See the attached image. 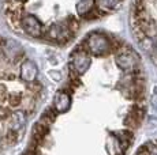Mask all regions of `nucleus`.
<instances>
[{
  "mask_svg": "<svg viewBox=\"0 0 157 155\" xmlns=\"http://www.w3.org/2000/svg\"><path fill=\"white\" fill-rule=\"evenodd\" d=\"M85 46L92 55L101 56L107 53L112 45H111V41L107 38V35H104L102 33H92L87 37Z\"/></svg>",
  "mask_w": 157,
  "mask_h": 155,
  "instance_id": "f257e3e1",
  "label": "nucleus"
},
{
  "mask_svg": "<svg viewBox=\"0 0 157 155\" xmlns=\"http://www.w3.org/2000/svg\"><path fill=\"white\" fill-rule=\"evenodd\" d=\"M19 27L33 38H40L44 35V25L33 14H22L19 19Z\"/></svg>",
  "mask_w": 157,
  "mask_h": 155,
  "instance_id": "f03ea898",
  "label": "nucleus"
},
{
  "mask_svg": "<svg viewBox=\"0 0 157 155\" xmlns=\"http://www.w3.org/2000/svg\"><path fill=\"white\" fill-rule=\"evenodd\" d=\"M72 64L71 68H74V72L77 74H83L89 70L90 67V57L87 56L85 50H75L72 53Z\"/></svg>",
  "mask_w": 157,
  "mask_h": 155,
  "instance_id": "7ed1b4c3",
  "label": "nucleus"
},
{
  "mask_svg": "<svg viewBox=\"0 0 157 155\" xmlns=\"http://www.w3.org/2000/svg\"><path fill=\"white\" fill-rule=\"evenodd\" d=\"M37 74H38V68L36 65L34 61L32 60H25L21 64L19 68V75L21 79L25 83H33L37 79Z\"/></svg>",
  "mask_w": 157,
  "mask_h": 155,
  "instance_id": "20e7f679",
  "label": "nucleus"
},
{
  "mask_svg": "<svg viewBox=\"0 0 157 155\" xmlns=\"http://www.w3.org/2000/svg\"><path fill=\"white\" fill-rule=\"evenodd\" d=\"M116 65L127 74H132L137 70V61H134L131 55H127L124 52H120L116 55Z\"/></svg>",
  "mask_w": 157,
  "mask_h": 155,
  "instance_id": "39448f33",
  "label": "nucleus"
},
{
  "mask_svg": "<svg viewBox=\"0 0 157 155\" xmlns=\"http://www.w3.org/2000/svg\"><path fill=\"white\" fill-rule=\"evenodd\" d=\"M53 105L55 109L59 113H64L70 109L71 106V97L70 94L64 93V91H57V94L55 95V99H53Z\"/></svg>",
  "mask_w": 157,
  "mask_h": 155,
  "instance_id": "423d86ee",
  "label": "nucleus"
},
{
  "mask_svg": "<svg viewBox=\"0 0 157 155\" xmlns=\"http://www.w3.org/2000/svg\"><path fill=\"white\" fill-rule=\"evenodd\" d=\"M49 76L53 78L55 80H60V79H62V75H60L57 71H51V72H49Z\"/></svg>",
  "mask_w": 157,
  "mask_h": 155,
  "instance_id": "0eeeda50",
  "label": "nucleus"
},
{
  "mask_svg": "<svg viewBox=\"0 0 157 155\" xmlns=\"http://www.w3.org/2000/svg\"><path fill=\"white\" fill-rule=\"evenodd\" d=\"M152 103H153V108L157 110V97H153L152 98Z\"/></svg>",
  "mask_w": 157,
  "mask_h": 155,
  "instance_id": "6e6552de",
  "label": "nucleus"
},
{
  "mask_svg": "<svg viewBox=\"0 0 157 155\" xmlns=\"http://www.w3.org/2000/svg\"><path fill=\"white\" fill-rule=\"evenodd\" d=\"M10 2H22V0H10Z\"/></svg>",
  "mask_w": 157,
  "mask_h": 155,
  "instance_id": "1a4fd4ad",
  "label": "nucleus"
}]
</instances>
